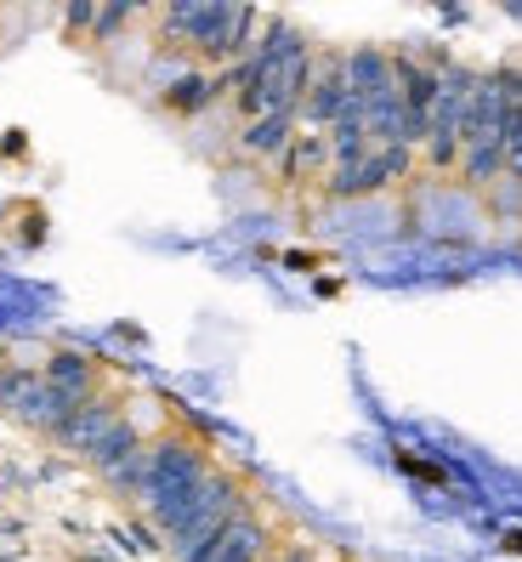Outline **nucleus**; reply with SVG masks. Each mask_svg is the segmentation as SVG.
<instances>
[{
    "mask_svg": "<svg viewBox=\"0 0 522 562\" xmlns=\"http://www.w3.org/2000/svg\"><path fill=\"white\" fill-rule=\"evenodd\" d=\"M114 483L75 467V449L0 420V562H159Z\"/></svg>",
    "mask_w": 522,
    "mask_h": 562,
    "instance_id": "obj_1",
    "label": "nucleus"
}]
</instances>
